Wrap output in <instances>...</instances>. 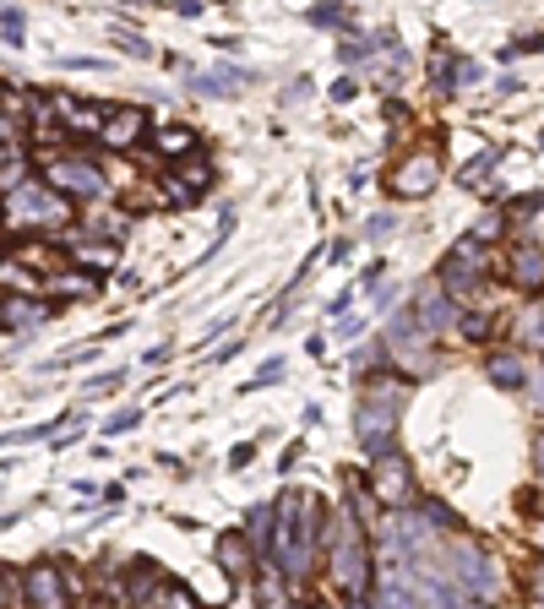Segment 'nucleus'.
<instances>
[{
    "label": "nucleus",
    "instance_id": "obj_1",
    "mask_svg": "<svg viewBox=\"0 0 544 609\" xmlns=\"http://www.w3.org/2000/svg\"><path fill=\"white\" fill-rule=\"evenodd\" d=\"M316 544H327V512L316 495H283L278 501V534H272V555L283 566L289 582H305L316 566Z\"/></svg>",
    "mask_w": 544,
    "mask_h": 609
},
{
    "label": "nucleus",
    "instance_id": "obj_2",
    "mask_svg": "<svg viewBox=\"0 0 544 609\" xmlns=\"http://www.w3.org/2000/svg\"><path fill=\"white\" fill-rule=\"evenodd\" d=\"M327 571L343 588L348 605H370V534H365V517L348 506V512H333L327 517Z\"/></svg>",
    "mask_w": 544,
    "mask_h": 609
},
{
    "label": "nucleus",
    "instance_id": "obj_3",
    "mask_svg": "<svg viewBox=\"0 0 544 609\" xmlns=\"http://www.w3.org/2000/svg\"><path fill=\"white\" fill-rule=\"evenodd\" d=\"M408 387L404 381H365L359 392V408H354V435L370 458L393 452V435H398V419H404Z\"/></svg>",
    "mask_w": 544,
    "mask_h": 609
},
{
    "label": "nucleus",
    "instance_id": "obj_4",
    "mask_svg": "<svg viewBox=\"0 0 544 609\" xmlns=\"http://www.w3.org/2000/svg\"><path fill=\"white\" fill-rule=\"evenodd\" d=\"M490 267H495V256H490V240L469 234V240H458V245L447 251V262H441V288H447L452 300H469L479 283L490 277Z\"/></svg>",
    "mask_w": 544,
    "mask_h": 609
},
{
    "label": "nucleus",
    "instance_id": "obj_5",
    "mask_svg": "<svg viewBox=\"0 0 544 609\" xmlns=\"http://www.w3.org/2000/svg\"><path fill=\"white\" fill-rule=\"evenodd\" d=\"M44 175H50V191H61V197H71V202H93V197H104V169H98L93 158L61 153V158L44 164Z\"/></svg>",
    "mask_w": 544,
    "mask_h": 609
},
{
    "label": "nucleus",
    "instance_id": "obj_6",
    "mask_svg": "<svg viewBox=\"0 0 544 609\" xmlns=\"http://www.w3.org/2000/svg\"><path fill=\"white\" fill-rule=\"evenodd\" d=\"M447 566L458 582H469L479 599H490L501 582H495V560L484 555V544H474L469 534H447Z\"/></svg>",
    "mask_w": 544,
    "mask_h": 609
},
{
    "label": "nucleus",
    "instance_id": "obj_7",
    "mask_svg": "<svg viewBox=\"0 0 544 609\" xmlns=\"http://www.w3.org/2000/svg\"><path fill=\"white\" fill-rule=\"evenodd\" d=\"M370 490H376V501L381 506H414V463H408L404 452L393 447V452H381V458H370Z\"/></svg>",
    "mask_w": 544,
    "mask_h": 609
},
{
    "label": "nucleus",
    "instance_id": "obj_8",
    "mask_svg": "<svg viewBox=\"0 0 544 609\" xmlns=\"http://www.w3.org/2000/svg\"><path fill=\"white\" fill-rule=\"evenodd\" d=\"M441 186V158H436V147H419L414 158H404L398 169H393V197H430Z\"/></svg>",
    "mask_w": 544,
    "mask_h": 609
},
{
    "label": "nucleus",
    "instance_id": "obj_9",
    "mask_svg": "<svg viewBox=\"0 0 544 609\" xmlns=\"http://www.w3.org/2000/svg\"><path fill=\"white\" fill-rule=\"evenodd\" d=\"M66 202H61V191H55V197H39L33 186H22V191H11V223H61V218H66Z\"/></svg>",
    "mask_w": 544,
    "mask_h": 609
},
{
    "label": "nucleus",
    "instance_id": "obj_10",
    "mask_svg": "<svg viewBox=\"0 0 544 609\" xmlns=\"http://www.w3.org/2000/svg\"><path fill=\"white\" fill-rule=\"evenodd\" d=\"M506 283L523 288V294H544V245L523 240V245L512 251V262H506Z\"/></svg>",
    "mask_w": 544,
    "mask_h": 609
},
{
    "label": "nucleus",
    "instance_id": "obj_11",
    "mask_svg": "<svg viewBox=\"0 0 544 609\" xmlns=\"http://www.w3.org/2000/svg\"><path fill=\"white\" fill-rule=\"evenodd\" d=\"M218 566H223V577L229 582H251V577H262V566L251 560V539L245 534H218Z\"/></svg>",
    "mask_w": 544,
    "mask_h": 609
},
{
    "label": "nucleus",
    "instance_id": "obj_12",
    "mask_svg": "<svg viewBox=\"0 0 544 609\" xmlns=\"http://www.w3.org/2000/svg\"><path fill=\"white\" fill-rule=\"evenodd\" d=\"M28 605H39V609H66V605H71L66 571H55L50 560H39V566L28 571Z\"/></svg>",
    "mask_w": 544,
    "mask_h": 609
},
{
    "label": "nucleus",
    "instance_id": "obj_13",
    "mask_svg": "<svg viewBox=\"0 0 544 609\" xmlns=\"http://www.w3.org/2000/svg\"><path fill=\"white\" fill-rule=\"evenodd\" d=\"M147 132V109H132V104H126V109H109V115H104V141H109V147H132L136 136Z\"/></svg>",
    "mask_w": 544,
    "mask_h": 609
},
{
    "label": "nucleus",
    "instance_id": "obj_14",
    "mask_svg": "<svg viewBox=\"0 0 544 609\" xmlns=\"http://www.w3.org/2000/svg\"><path fill=\"white\" fill-rule=\"evenodd\" d=\"M506 218H512V229L523 234V240H534V245H544V202H534V197H523V202L506 207Z\"/></svg>",
    "mask_w": 544,
    "mask_h": 609
},
{
    "label": "nucleus",
    "instance_id": "obj_15",
    "mask_svg": "<svg viewBox=\"0 0 544 609\" xmlns=\"http://www.w3.org/2000/svg\"><path fill=\"white\" fill-rule=\"evenodd\" d=\"M44 316H50V311H44L39 300H17V294L6 300V333H11V338H17V327H22V333H33Z\"/></svg>",
    "mask_w": 544,
    "mask_h": 609
},
{
    "label": "nucleus",
    "instance_id": "obj_16",
    "mask_svg": "<svg viewBox=\"0 0 544 609\" xmlns=\"http://www.w3.org/2000/svg\"><path fill=\"white\" fill-rule=\"evenodd\" d=\"M490 381H495V387H506V392H517V387L529 381V370H523V359H517V354H490Z\"/></svg>",
    "mask_w": 544,
    "mask_h": 609
},
{
    "label": "nucleus",
    "instance_id": "obj_17",
    "mask_svg": "<svg viewBox=\"0 0 544 609\" xmlns=\"http://www.w3.org/2000/svg\"><path fill=\"white\" fill-rule=\"evenodd\" d=\"M272 534H278V506H257L245 517V539L257 544V549H272Z\"/></svg>",
    "mask_w": 544,
    "mask_h": 609
},
{
    "label": "nucleus",
    "instance_id": "obj_18",
    "mask_svg": "<svg viewBox=\"0 0 544 609\" xmlns=\"http://www.w3.org/2000/svg\"><path fill=\"white\" fill-rule=\"evenodd\" d=\"M240 82H245L240 71H207V76H191V87H197V93H207V98H229Z\"/></svg>",
    "mask_w": 544,
    "mask_h": 609
},
{
    "label": "nucleus",
    "instance_id": "obj_19",
    "mask_svg": "<svg viewBox=\"0 0 544 609\" xmlns=\"http://www.w3.org/2000/svg\"><path fill=\"white\" fill-rule=\"evenodd\" d=\"M158 153H164V158H186V153H197V132H186V126H164V132H158Z\"/></svg>",
    "mask_w": 544,
    "mask_h": 609
},
{
    "label": "nucleus",
    "instance_id": "obj_20",
    "mask_svg": "<svg viewBox=\"0 0 544 609\" xmlns=\"http://www.w3.org/2000/svg\"><path fill=\"white\" fill-rule=\"evenodd\" d=\"M517 343H523V348H544V311H529V316L517 322Z\"/></svg>",
    "mask_w": 544,
    "mask_h": 609
},
{
    "label": "nucleus",
    "instance_id": "obj_21",
    "mask_svg": "<svg viewBox=\"0 0 544 609\" xmlns=\"http://www.w3.org/2000/svg\"><path fill=\"white\" fill-rule=\"evenodd\" d=\"M76 262H87L93 272H109L115 267V245H76Z\"/></svg>",
    "mask_w": 544,
    "mask_h": 609
},
{
    "label": "nucleus",
    "instance_id": "obj_22",
    "mask_svg": "<svg viewBox=\"0 0 544 609\" xmlns=\"http://www.w3.org/2000/svg\"><path fill=\"white\" fill-rule=\"evenodd\" d=\"M93 288H98L93 277H66V272L50 277V294H66V300H82V294H93Z\"/></svg>",
    "mask_w": 544,
    "mask_h": 609
},
{
    "label": "nucleus",
    "instance_id": "obj_23",
    "mask_svg": "<svg viewBox=\"0 0 544 609\" xmlns=\"http://www.w3.org/2000/svg\"><path fill=\"white\" fill-rule=\"evenodd\" d=\"M0 22H6V44H11V50H22V39H28L22 11H17V6H6V11H0Z\"/></svg>",
    "mask_w": 544,
    "mask_h": 609
},
{
    "label": "nucleus",
    "instance_id": "obj_24",
    "mask_svg": "<svg viewBox=\"0 0 544 609\" xmlns=\"http://www.w3.org/2000/svg\"><path fill=\"white\" fill-rule=\"evenodd\" d=\"M495 158H501V147H484V153H479L474 164H469V169H463V186H479V175H484V169H490V164H495Z\"/></svg>",
    "mask_w": 544,
    "mask_h": 609
},
{
    "label": "nucleus",
    "instance_id": "obj_25",
    "mask_svg": "<svg viewBox=\"0 0 544 609\" xmlns=\"http://www.w3.org/2000/svg\"><path fill=\"white\" fill-rule=\"evenodd\" d=\"M311 22H322V28H348V17L333 11V6H316V11H311Z\"/></svg>",
    "mask_w": 544,
    "mask_h": 609
},
{
    "label": "nucleus",
    "instance_id": "obj_26",
    "mask_svg": "<svg viewBox=\"0 0 544 609\" xmlns=\"http://www.w3.org/2000/svg\"><path fill=\"white\" fill-rule=\"evenodd\" d=\"M393 229H398V218H393V212H376V218H370V234H376V240H387Z\"/></svg>",
    "mask_w": 544,
    "mask_h": 609
},
{
    "label": "nucleus",
    "instance_id": "obj_27",
    "mask_svg": "<svg viewBox=\"0 0 544 609\" xmlns=\"http://www.w3.org/2000/svg\"><path fill=\"white\" fill-rule=\"evenodd\" d=\"M251 458H257V447L245 441V447H234V452H229V469H251Z\"/></svg>",
    "mask_w": 544,
    "mask_h": 609
},
{
    "label": "nucleus",
    "instance_id": "obj_28",
    "mask_svg": "<svg viewBox=\"0 0 544 609\" xmlns=\"http://www.w3.org/2000/svg\"><path fill=\"white\" fill-rule=\"evenodd\" d=\"M365 55H370V50H365V44H354V39H348V44L338 50V61H343V66H354V61H365Z\"/></svg>",
    "mask_w": 544,
    "mask_h": 609
},
{
    "label": "nucleus",
    "instance_id": "obj_29",
    "mask_svg": "<svg viewBox=\"0 0 544 609\" xmlns=\"http://www.w3.org/2000/svg\"><path fill=\"white\" fill-rule=\"evenodd\" d=\"M278 376H283V359H272V365H262V370H257V381H251V387H268V381H278Z\"/></svg>",
    "mask_w": 544,
    "mask_h": 609
},
{
    "label": "nucleus",
    "instance_id": "obj_30",
    "mask_svg": "<svg viewBox=\"0 0 544 609\" xmlns=\"http://www.w3.org/2000/svg\"><path fill=\"white\" fill-rule=\"evenodd\" d=\"M348 98H359V87L343 76V82H333V104H348Z\"/></svg>",
    "mask_w": 544,
    "mask_h": 609
},
{
    "label": "nucleus",
    "instance_id": "obj_31",
    "mask_svg": "<svg viewBox=\"0 0 544 609\" xmlns=\"http://www.w3.org/2000/svg\"><path fill=\"white\" fill-rule=\"evenodd\" d=\"M121 381H126V376H121V370H109V376H93V392H115V387H121Z\"/></svg>",
    "mask_w": 544,
    "mask_h": 609
},
{
    "label": "nucleus",
    "instance_id": "obj_32",
    "mask_svg": "<svg viewBox=\"0 0 544 609\" xmlns=\"http://www.w3.org/2000/svg\"><path fill=\"white\" fill-rule=\"evenodd\" d=\"M136 419H142V413H136V408H132V413H115V419H109V435H121V430H132Z\"/></svg>",
    "mask_w": 544,
    "mask_h": 609
},
{
    "label": "nucleus",
    "instance_id": "obj_33",
    "mask_svg": "<svg viewBox=\"0 0 544 609\" xmlns=\"http://www.w3.org/2000/svg\"><path fill=\"white\" fill-rule=\"evenodd\" d=\"M175 11H180V17H197V11H202V0H175Z\"/></svg>",
    "mask_w": 544,
    "mask_h": 609
},
{
    "label": "nucleus",
    "instance_id": "obj_34",
    "mask_svg": "<svg viewBox=\"0 0 544 609\" xmlns=\"http://www.w3.org/2000/svg\"><path fill=\"white\" fill-rule=\"evenodd\" d=\"M534 469H540V484H544V435H540V447H534Z\"/></svg>",
    "mask_w": 544,
    "mask_h": 609
},
{
    "label": "nucleus",
    "instance_id": "obj_35",
    "mask_svg": "<svg viewBox=\"0 0 544 609\" xmlns=\"http://www.w3.org/2000/svg\"><path fill=\"white\" fill-rule=\"evenodd\" d=\"M540 147H544V136H540Z\"/></svg>",
    "mask_w": 544,
    "mask_h": 609
}]
</instances>
